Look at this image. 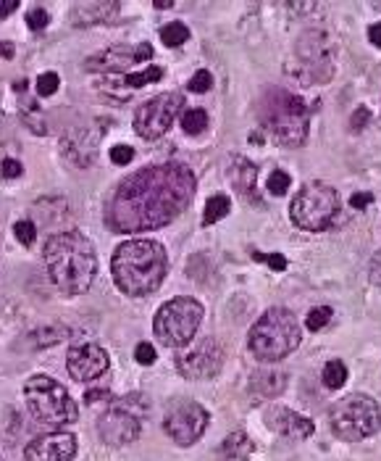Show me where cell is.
Here are the masks:
<instances>
[{
  "mask_svg": "<svg viewBox=\"0 0 381 461\" xmlns=\"http://www.w3.org/2000/svg\"><path fill=\"white\" fill-rule=\"evenodd\" d=\"M195 198L192 169L168 161L134 171L126 177L105 206V224L119 235L161 230L182 214Z\"/></svg>",
  "mask_w": 381,
  "mask_h": 461,
  "instance_id": "6da1fadb",
  "label": "cell"
},
{
  "mask_svg": "<svg viewBox=\"0 0 381 461\" xmlns=\"http://www.w3.org/2000/svg\"><path fill=\"white\" fill-rule=\"evenodd\" d=\"M45 266L61 293L82 295L90 290L98 272L95 245L76 230L58 232L45 242Z\"/></svg>",
  "mask_w": 381,
  "mask_h": 461,
  "instance_id": "7a4b0ae2",
  "label": "cell"
},
{
  "mask_svg": "<svg viewBox=\"0 0 381 461\" xmlns=\"http://www.w3.org/2000/svg\"><path fill=\"white\" fill-rule=\"evenodd\" d=\"M166 266L168 256L158 240H126L116 248L111 272L121 293L142 298L161 287Z\"/></svg>",
  "mask_w": 381,
  "mask_h": 461,
  "instance_id": "3957f363",
  "label": "cell"
},
{
  "mask_svg": "<svg viewBox=\"0 0 381 461\" xmlns=\"http://www.w3.org/2000/svg\"><path fill=\"white\" fill-rule=\"evenodd\" d=\"M260 124L271 137H276L281 145L298 148L305 143L310 124V111L302 98L287 90H268L258 105Z\"/></svg>",
  "mask_w": 381,
  "mask_h": 461,
  "instance_id": "277c9868",
  "label": "cell"
},
{
  "mask_svg": "<svg viewBox=\"0 0 381 461\" xmlns=\"http://www.w3.org/2000/svg\"><path fill=\"white\" fill-rule=\"evenodd\" d=\"M300 346V325L298 316L289 309H268L250 330L248 348L258 361H279L289 356Z\"/></svg>",
  "mask_w": 381,
  "mask_h": 461,
  "instance_id": "5b68a950",
  "label": "cell"
},
{
  "mask_svg": "<svg viewBox=\"0 0 381 461\" xmlns=\"http://www.w3.org/2000/svg\"><path fill=\"white\" fill-rule=\"evenodd\" d=\"M337 63V42L326 30H310L295 45V53L287 61V74L300 79V84H323L334 77Z\"/></svg>",
  "mask_w": 381,
  "mask_h": 461,
  "instance_id": "8992f818",
  "label": "cell"
},
{
  "mask_svg": "<svg viewBox=\"0 0 381 461\" xmlns=\"http://www.w3.org/2000/svg\"><path fill=\"white\" fill-rule=\"evenodd\" d=\"M24 401L32 417L42 424L63 427L76 422V403L61 382H55L48 375H34L24 382Z\"/></svg>",
  "mask_w": 381,
  "mask_h": 461,
  "instance_id": "52a82bcc",
  "label": "cell"
},
{
  "mask_svg": "<svg viewBox=\"0 0 381 461\" xmlns=\"http://www.w3.org/2000/svg\"><path fill=\"white\" fill-rule=\"evenodd\" d=\"M203 322V306L197 304L195 298H171L166 301L153 322V332L158 337V343L166 348H182L195 337L197 327Z\"/></svg>",
  "mask_w": 381,
  "mask_h": 461,
  "instance_id": "ba28073f",
  "label": "cell"
},
{
  "mask_svg": "<svg viewBox=\"0 0 381 461\" xmlns=\"http://www.w3.org/2000/svg\"><path fill=\"white\" fill-rule=\"evenodd\" d=\"M331 432L342 441H363L381 430V406L366 393H352L331 409Z\"/></svg>",
  "mask_w": 381,
  "mask_h": 461,
  "instance_id": "9c48e42d",
  "label": "cell"
},
{
  "mask_svg": "<svg viewBox=\"0 0 381 461\" xmlns=\"http://www.w3.org/2000/svg\"><path fill=\"white\" fill-rule=\"evenodd\" d=\"M150 411V403L142 393H132V396H121L108 403V409L100 414L98 420V432L103 443L108 446H126V443L137 441L140 427H142V417Z\"/></svg>",
  "mask_w": 381,
  "mask_h": 461,
  "instance_id": "30bf717a",
  "label": "cell"
},
{
  "mask_svg": "<svg viewBox=\"0 0 381 461\" xmlns=\"http://www.w3.org/2000/svg\"><path fill=\"white\" fill-rule=\"evenodd\" d=\"M337 214H340V193L323 182L305 185L295 195L292 209H289L292 221L305 232L326 230L331 221L337 219Z\"/></svg>",
  "mask_w": 381,
  "mask_h": 461,
  "instance_id": "8fae6325",
  "label": "cell"
},
{
  "mask_svg": "<svg viewBox=\"0 0 381 461\" xmlns=\"http://www.w3.org/2000/svg\"><path fill=\"white\" fill-rule=\"evenodd\" d=\"M208 427V411L189 398L168 401L163 411V430L176 446H192Z\"/></svg>",
  "mask_w": 381,
  "mask_h": 461,
  "instance_id": "7c38bea8",
  "label": "cell"
},
{
  "mask_svg": "<svg viewBox=\"0 0 381 461\" xmlns=\"http://www.w3.org/2000/svg\"><path fill=\"white\" fill-rule=\"evenodd\" d=\"M185 105V98L182 93H161L145 100L137 114H134V129L137 135L145 137V140H158L168 132V126L174 124V119L179 116Z\"/></svg>",
  "mask_w": 381,
  "mask_h": 461,
  "instance_id": "4fadbf2b",
  "label": "cell"
},
{
  "mask_svg": "<svg viewBox=\"0 0 381 461\" xmlns=\"http://www.w3.org/2000/svg\"><path fill=\"white\" fill-rule=\"evenodd\" d=\"M224 367V351L216 340H200L176 358V369L187 379H213Z\"/></svg>",
  "mask_w": 381,
  "mask_h": 461,
  "instance_id": "5bb4252c",
  "label": "cell"
},
{
  "mask_svg": "<svg viewBox=\"0 0 381 461\" xmlns=\"http://www.w3.org/2000/svg\"><path fill=\"white\" fill-rule=\"evenodd\" d=\"M108 353L95 343H84L69 351L66 356V369L76 382H93V379L103 377L108 372Z\"/></svg>",
  "mask_w": 381,
  "mask_h": 461,
  "instance_id": "9a60e30c",
  "label": "cell"
},
{
  "mask_svg": "<svg viewBox=\"0 0 381 461\" xmlns=\"http://www.w3.org/2000/svg\"><path fill=\"white\" fill-rule=\"evenodd\" d=\"M76 453V438L69 432H48L24 448L27 461H72Z\"/></svg>",
  "mask_w": 381,
  "mask_h": 461,
  "instance_id": "2e32d148",
  "label": "cell"
},
{
  "mask_svg": "<svg viewBox=\"0 0 381 461\" xmlns=\"http://www.w3.org/2000/svg\"><path fill=\"white\" fill-rule=\"evenodd\" d=\"M150 56H153V48L142 42L137 48H111V51L98 53L93 58H87L84 66L90 72H124L126 66L137 61H150Z\"/></svg>",
  "mask_w": 381,
  "mask_h": 461,
  "instance_id": "e0dca14e",
  "label": "cell"
},
{
  "mask_svg": "<svg viewBox=\"0 0 381 461\" xmlns=\"http://www.w3.org/2000/svg\"><path fill=\"white\" fill-rule=\"evenodd\" d=\"M266 422L271 430L279 432V435H284V438H289V441H305V438L313 435V422H310L308 417L298 414V411L284 409V406L268 409Z\"/></svg>",
  "mask_w": 381,
  "mask_h": 461,
  "instance_id": "ac0fdd59",
  "label": "cell"
},
{
  "mask_svg": "<svg viewBox=\"0 0 381 461\" xmlns=\"http://www.w3.org/2000/svg\"><path fill=\"white\" fill-rule=\"evenodd\" d=\"M229 179L239 195L248 200H255V182H258V167L245 156H234L232 169H229Z\"/></svg>",
  "mask_w": 381,
  "mask_h": 461,
  "instance_id": "d6986e66",
  "label": "cell"
},
{
  "mask_svg": "<svg viewBox=\"0 0 381 461\" xmlns=\"http://www.w3.org/2000/svg\"><path fill=\"white\" fill-rule=\"evenodd\" d=\"M284 388H287V375L276 372V369H263V372L253 375V379H250V393H253L255 401L276 398Z\"/></svg>",
  "mask_w": 381,
  "mask_h": 461,
  "instance_id": "ffe728a7",
  "label": "cell"
},
{
  "mask_svg": "<svg viewBox=\"0 0 381 461\" xmlns=\"http://www.w3.org/2000/svg\"><path fill=\"white\" fill-rule=\"evenodd\" d=\"M119 8H121L119 3H108V0H103V3H95V0H90V3H76L74 6V24L84 27V24L111 21V16L119 13Z\"/></svg>",
  "mask_w": 381,
  "mask_h": 461,
  "instance_id": "44dd1931",
  "label": "cell"
},
{
  "mask_svg": "<svg viewBox=\"0 0 381 461\" xmlns=\"http://www.w3.org/2000/svg\"><path fill=\"white\" fill-rule=\"evenodd\" d=\"M250 453H253V441H250L242 430L227 435V441L221 443V448H218V456H221V459H229V461L248 459Z\"/></svg>",
  "mask_w": 381,
  "mask_h": 461,
  "instance_id": "7402d4cb",
  "label": "cell"
},
{
  "mask_svg": "<svg viewBox=\"0 0 381 461\" xmlns=\"http://www.w3.org/2000/svg\"><path fill=\"white\" fill-rule=\"evenodd\" d=\"M229 209H232V200H229V195H224V193L213 195V198H210V200L206 203L203 224H216L218 219H224V216H227Z\"/></svg>",
  "mask_w": 381,
  "mask_h": 461,
  "instance_id": "603a6c76",
  "label": "cell"
},
{
  "mask_svg": "<svg viewBox=\"0 0 381 461\" xmlns=\"http://www.w3.org/2000/svg\"><path fill=\"white\" fill-rule=\"evenodd\" d=\"M321 379H323V385H326L329 390H340L342 385L347 382V367L342 364L340 358H334V361H329V364L323 367Z\"/></svg>",
  "mask_w": 381,
  "mask_h": 461,
  "instance_id": "cb8c5ba5",
  "label": "cell"
},
{
  "mask_svg": "<svg viewBox=\"0 0 381 461\" xmlns=\"http://www.w3.org/2000/svg\"><path fill=\"white\" fill-rule=\"evenodd\" d=\"M161 40L168 48H179V45H185L189 40V30H187V24H182V21H171V24H166L163 30H161Z\"/></svg>",
  "mask_w": 381,
  "mask_h": 461,
  "instance_id": "d4e9b609",
  "label": "cell"
},
{
  "mask_svg": "<svg viewBox=\"0 0 381 461\" xmlns=\"http://www.w3.org/2000/svg\"><path fill=\"white\" fill-rule=\"evenodd\" d=\"M182 129L187 135H200L208 129V114L203 108H192V111H185L182 114Z\"/></svg>",
  "mask_w": 381,
  "mask_h": 461,
  "instance_id": "484cf974",
  "label": "cell"
},
{
  "mask_svg": "<svg viewBox=\"0 0 381 461\" xmlns=\"http://www.w3.org/2000/svg\"><path fill=\"white\" fill-rule=\"evenodd\" d=\"M163 77V72L158 69V66H147V69H142V72L137 74H124L121 77V84L124 87H145L147 82H158Z\"/></svg>",
  "mask_w": 381,
  "mask_h": 461,
  "instance_id": "4316f807",
  "label": "cell"
},
{
  "mask_svg": "<svg viewBox=\"0 0 381 461\" xmlns=\"http://www.w3.org/2000/svg\"><path fill=\"white\" fill-rule=\"evenodd\" d=\"M331 319V309L329 306H319V309H310L308 319H305V327H308L310 332H319L321 327H326Z\"/></svg>",
  "mask_w": 381,
  "mask_h": 461,
  "instance_id": "83f0119b",
  "label": "cell"
},
{
  "mask_svg": "<svg viewBox=\"0 0 381 461\" xmlns=\"http://www.w3.org/2000/svg\"><path fill=\"white\" fill-rule=\"evenodd\" d=\"M289 185H292V179H289L287 171H281V169L271 171V177H268V193L271 195H284L289 190Z\"/></svg>",
  "mask_w": 381,
  "mask_h": 461,
  "instance_id": "f1b7e54d",
  "label": "cell"
},
{
  "mask_svg": "<svg viewBox=\"0 0 381 461\" xmlns=\"http://www.w3.org/2000/svg\"><path fill=\"white\" fill-rule=\"evenodd\" d=\"M253 261L258 264H268L274 272H284L287 269V259L281 253H263V251H253Z\"/></svg>",
  "mask_w": 381,
  "mask_h": 461,
  "instance_id": "f546056e",
  "label": "cell"
},
{
  "mask_svg": "<svg viewBox=\"0 0 381 461\" xmlns=\"http://www.w3.org/2000/svg\"><path fill=\"white\" fill-rule=\"evenodd\" d=\"M13 232H16V240H19L21 245H34V240H37V227H34V221H16Z\"/></svg>",
  "mask_w": 381,
  "mask_h": 461,
  "instance_id": "4dcf8cb0",
  "label": "cell"
},
{
  "mask_svg": "<svg viewBox=\"0 0 381 461\" xmlns=\"http://www.w3.org/2000/svg\"><path fill=\"white\" fill-rule=\"evenodd\" d=\"M210 84H213V77H210V72L200 69V72L192 74V79L187 82V87H189L192 93H208V90H210Z\"/></svg>",
  "mask_w": 381,
  "mask_h": 461,
  "instance_id": "1f68e13d",
  "label": "cell"
},
{
  "mask_svg": "<svg viewBox=\"0 0 381 461\" xmlns=\"http://www.w3.org/2000/svg\"><path fill=\"white\" fill-rule=\"evenodd\" d=\"M55 90H58V74L55 72H45L37 77V93H40L42 98L53 95Z\"/></svg>",
  "mask_w": 381,
  "mask_h": 461,
  "instance_id": "d6a6232c",
  "label": "cell"
},
{
  "mask_svg": "<svg viewBox=\"0 0 381 461\" xmlns=\"http://www.w3.org/2000/svg\"><path fill=\"white\" fill-rule=\"evenodd\" d=\"M27 27L34 32H40L48 27V11L45 8H32L29 13H27Z\"/></svg>",
  "mask_w": 381,
  "mask_h": 461,
  "instance_id": "836d02e7",
  "label": "cell"
},
{
  "mask_svg": "<svg viewBox=\"0 0 381 461\" xmlns=\"http://www.w3.org/2000/svg\"><path fill=\"white\" fill-rule=\"evenodd\" d=\"M24 122H27V124L32 126V132H37V135H45V132H48V129H42V126H40V124H45V122H42L40 105H37V103L29 105V111L24 114Z\"/></svg>",
  "mask_w": 381,
  "mask_h": 461,
  "instance_id": "e575fe53",
  "label": "cell"
},
{
  "mask_svg": "<svg viewBox=\"0 0 381 461\" xmlns=\"http://www.w3.org/2000/svg\"><path fill=\"white\" fill-rule=\"evenodd\" d=\"M132 158H134V150L129 145H114L111 148V161H114L116 167H126Z\"/></svg>",
  "mask_w": 381,
  "mask_h": 461,
  "instance_id": "d590c367",
  "label": "cell"
},
{
  "mask_svg": "<svg viewBox=\"0 0 381 461\" xmlns=\"http://www.w3.org/2000/svg\"><path fill=\"white\" fill-rule=\"evenodd\" d=\"M21 171H24V167H21L16 158H6V161L0 164V177H6V179L21 177Z\"/></svg>",
  "mask_w": 381,
  "mask_h": 461,
  "instance_id": "8d00e7d4",
  "label": "cell"
},
{
  "mask_svg": "<svg viewBox=\"0 0 381 461\" xmlns=\"http://www.w3.org/2000/svg\"><path fill=\"white\" fill-rule=\"evenodd\" d=\"M134 358H137L140 364L147 367V364H153L155 361V348L150 346V343H140V346L134 348Z\"/></svg>",
  "mask_w": 381,
  "mask_h": 461,
  "instance_id": "74e56055",
  "label": "cell"
},
{
  "mask_svg": "<svg viewBox=\"0 0 381 461\" xmlns=\"http://www.w3.org/2000/svg\"><path fill=\"white\" fill-rule=\"evenodd\" d=\"M368 108H366V105H363V108H358V111H355V114H352V119H350V129L352 132H358V129H363V126H366V122H368Z\"/></svg>",
  "mask_w": 381,
  "mask_h": 461,
  "instance_id": "f35d334b",
  "label": "cell"
},
{
  "mask_svg": "<svg viewBox=\"0 0 381 461\" xmlns=\"http://www.w3.org/2000/svg\"><path fill=\"white\" fill-rule=\"evenodd\" d=\"M373 203V195L371 193H355L350 198V206L352 209H366V206H371Z\"/></svg>",
  "mask_w": 381,
  "mask_h": 461,
  "instance_id": "ab89813d",
  "label": "cell"
},
{
  "mask_svg": "<svg viewBox=\"0 0 381 461\" xmlns=\"http://www.w3.org/2000/svg\"><path fill=\"white\" fill-rule=\"evenodd\" d=\"M368 274H371V283L376 285V287H381V251L371 259V272Z\"/></svg>",
  "mask_w": 381,
  "mask_h": 461,
  "instance_id": "60d3db41",
  "label": "cell"
},
{
  "mask_svg": "<svg viewBox=\"0 0 381 461\" xmlns=\"http://www.w3.org/2000/svg\"><path fill=\"white\" fill-rule=\"evenodd\" d=\"M16 8H19V3H16V0H0V19H6V16L13 13Z\"/></svg>",
  "mask_w": 381,
  "mask_h": 461,
  "instance_id": "b9f144b4",
  "label": "cell"
},
{
  "mask_svg": "<svg viewBox=\"0 0 381 461\" xmlns=\"http://www.w3.org/2000/svg\"><path fill=\"white\" fill-rule=\"evenodd\" d=\"M368 40H371L376 48H381V21L379 24H371V27H368Z\"/></svg>",
  "mask_w": 381,
  "mask_h": 461,
  "instance_id": "7bdbcfd3",
  "label": "cell"
},
{
  "mask_svg": "<svg viewBox=\"0 0 381 461\" xmlns=\"http://www.w3.org/2000/svg\"><path fill=\"white\" fill-rule=\"evenodd\" d=\"M84 398H87V403H98L100 398H111V396H108L105 390H90V393H87Z\"/></svg>",
  "mask_w": 381,
  "mask_h": 461,
  "instance_id": "ee69618b",
  "label": "cell"
},
{
  "mask_svg": "<svg viewBox=\"0 0 381 461\" xmlns=\"http://www.w3.org/2000/svg\"><path fill=\"white\" fill-rule=\"evenodd\" d=\"M0 56L11 58V56H13V48H11V45H6V42H0Z\"/></svg>",
  "mask_w": 381,
  "mask_h": 461,
  "instance_id": "f6af8a7d",
  "label": "cell"
},
{
  "mask_svg": "<svg viewBox=\"0 0 381 461\" xmlns=\"http://www.w3.org/2000/svg\"><path fill=\"white\" fill-rule=\"evenodd\" d=\"M171 6H174V3H166V0H158V3H155V8H171Z\"/></svg>",
  "mask_w": 381,
  "mask_h": 461,
  "instance_id": "bcb514c9",
  "label": "cell"
}]
</instances>
